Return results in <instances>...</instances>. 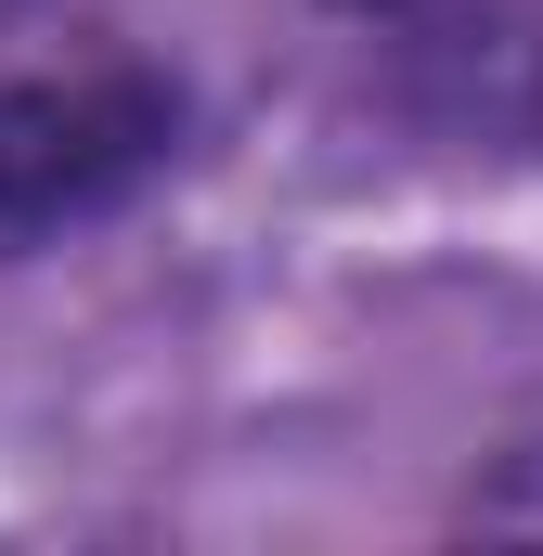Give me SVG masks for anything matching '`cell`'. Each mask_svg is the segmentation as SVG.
Segmentation results:
<instances>
[{"label": "cell", "mask_w": 543, "mask_h": 556, "mask_svg": "<svg viewBox=\"0 0 543 556\" xmlns=\"http://www.w3.org/2000/svg\"><path fill=\"white\" fill-rule=\"evenodd\" d=\"M324 13H363V26H402V13H427V0H324Z\"/></svg>", "instance_id": "7a4b0ae2"}, {"label": "cell", "mask_w": 543, "mask_h": 556, "mask_svg": "<svg viewBox=\"0 0 543 556\" xmlns=\"http://www.w3.org/2000/svg\"><path fill=\"white\" fill-rule=\"evenodd\" d=\"M168 142H181V91L104 39L0 65V233H52V220L142 194L168 168Z\"/></svg>", "instance_id": "6da1fadb"}]
</instances>
